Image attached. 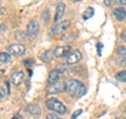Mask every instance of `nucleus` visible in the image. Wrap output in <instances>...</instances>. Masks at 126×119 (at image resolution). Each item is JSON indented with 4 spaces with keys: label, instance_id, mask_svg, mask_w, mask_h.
Segmentation results:
<instances>
[{
    "label": "nucleus",
    "instance_id": "f257e3e1",
    "mask_svg": "<svg viewBox=\"0 0 126 119\" xmlns=\"http://www.w3.org/2000/svg\"><path fill=\"white\" fill-rule=\"evenodd\" d=\"M65 86H66V91L70 95H73L74 97H77V98L84 96L86 93V86L79 80H76V79H68V80H66Z\"/></svg>",
    "mask_w": 126,
    "mask_h": 119
},
{
    "label": "nucleus",
    "instance_id": "f03ea898",
    "mask_svg": "<svg viewBox=\"0 0 126 119\" xmlns=\"http://www.w3.org/2000/svg\"><path fill=\"white\" fill-rule=\"evenodd\" d=\"M46 108L50 110V111H54L55 113L57 114H60V115H63L66 113V108L65 105H63V103H61L60 101L58 100L56 98H49L47 99L46 102Z\"/></svg>",
    "mask_w": 126,
    "mask_h": 119
},
{
    "label": "nucleus",
    "instance_id": "7ed1b4c3",
    "mask_svg": "<svg viewBox=\"0 0 126 119\" xmlns=\"http://www.w3.org/2000/svg\"><path fill=\"white\" fill-rule=\"evenodd\" d=\"M64 91H66L65 82H56L46 88V92L48 94H59L64 92Z\"/></svg>",
    "mask_w": 126,
    "mask_h": 119
},
{
    "label": "nucleus",
    "instance_id": "20e7f679",
    "mask_svg": "<svg viewBox=\"0 0 126 119\" xmlns=\"http://www.w3.org/2000/svg\"><path fill=\"white\" fill-rule=\"evenodd\" d=\"M69 26H70V20H63L53 27L52 34L53 35H59V34L63 33V32H65Z\"/></svg>",
    "mask_w": 126,
    "mask_h": 119
},
{
    "label": "nucleus",
    "instance_id": "39448f33",
    "mask_svg": "<svg viewBox=\"0 0 126 119\" xmlns=\"http://www.w3.org/2000/svg\"><path fill=\"white\" fill-rule=\"evenodd\" d=\"M7 52H10V54L14 55V56H21L25 52V46L23 44H20V43L12 44L7 46Z\"/></svg>",
    "mask_w": 126,
    "mask_h": 119
},
{
    "label": "nucleus",
    "instance_id": "423d86ee",
    "mask_svg": "<svg viewBox=\"0 0 126 119\" xmlns=\"http://www.w3.org/2000/svg\"><path fill=\"white\" fill-rule=\"evenodd\" d=\"M70 52H72V47L69 45H63V46H58L55 49L54 51V56H56L58 58L64 57L66 55H68Z\"/></svg>",
    "mask_w": 126,
    "mask_h": 119
},
{
    "label": "nucleus",
    "instance_id": "0eeeda50",
    "mask_svg": "<svg viewBox=\"0 0 126 119\" xmlns=\"http://www.w3.org/2000/svg\"><path fill=\"white\" fill-rule=\"evenodd\" d=\"M81 58H82L81 53L79 52L78 50H76L68 54L67 58H66V63H67V64H76V63H78L81 60Z\"/></svg>",
    "mask_w": 126,
    "mask_h": 119
},
{
    "label": "nucleus",
    "instance_id": "6e6552de",
    "mask_svg": "<svg viewBox=\"0 0 126 119\" xmlns=\"http://www.w3.org/2000/svg\"><path fill=\"white\" fill-rule=\"evenodd\" d=\"M38 32H39V24H38V23L35 21V20L30 21V23L27 24V29H26L27 36L35 37L38 34Z\"/></svg>",
    "mask_w": 126,
    "mask_h": 119
},
{
    "label": "nucleus",
    "instance_id": "1a4fd4ad",
    "mask_svg": "<svg viewBox=\"0 0 126 119\" xmlns=\"http://www.w3.org/2000/svg\"><path fill=\"white\" fill-rule=\"evenodd\" d=\"M62 75V72L59 70H54L52 71L49 74H48V77H47V83H48V85L50 84H54V83L58 82L59 78L61 77Z\"/></svg>",
    "mask_w": 126,
    "mask_h": 119
},
{
    "label": "nucleus",
    "instance_id": "9d476101",
    "mask_svg": "<svg viewBox=\"0 0 126 119\" xmlns=\"http://www.w3.org/2000/svg\"><path fill=\"white\" fill-rule=\"evenodd\" d=\"M65 4L63 2H59L57 4L56 7V14H55V18H54V21L55 22H58L60 19L63 17V15L65 13Z\"/></svg>",
    "mask_w": 126,
    "mask_h": 119
},
{
    "label": "nucleus",
    "instance_id": "9b49d317",
    "mask_svg": "<svg viewBox=\"0 0 126 119\" xmlns=\"http://www.w3.org/2000/svg\"><path fill=\"white\" fill-rule=\"evenodd\" d=\"M12 82H13V84L16 85V86H19L23 82V79H24V74L22 72H15L13 73L12 75Z\"/></svg>",
    "mask_w": 126,
    "mask_h": 119
},
{
    "label": "nucleus",
    "instance_id": "f8f14e48",
    "mask_svg": "<svg viewBox=\"0 0 126 119\" xmlns=\"http://www.w3.org/2000/svg\"><path fill=\"white\" fill-rule=\"evenodd\" d=\"M25 111L27 113H30L31 115L35 116V117H38V116H40L41 115V109L39 108L37 104H29V105H26Z\"/></svg>",
    "mask_w": 126,
    "mask_h": 119
},
{
    "label": "nucleus",
    "instance_id": "ddd939ff",
    "mask_svg": "<svg viewBox=\"0 0 126 119\" xmlns=\"http://www.w3.org/2000/svg\"><path fill=\"white\" fill-rule=\"evenodd\" d=\"M113 16H115V18L117 19V20H119V21L124 20V19L126 18V11H125V9H123V7H117V9L113 11Z\"/></svg>",
    "mask_w": 126,
    "mask_h": 119
},
{
    "label": "nucleus",
    "instance_id": "4468645a",
    "mask_svg": "<svg viewBox=\"0 0 126 119\" xmlns=\"http://www.w3.org/2000/svg\"><path fill=\"white\" fill-rule=\"evenodd\" d=\"M94 14V10L93 7H87V9L84 11L83 15H82V18H83L84 20H87V19H90L93 17Z\"/></svg>",
    "mask_w": 126,
    "mask_h": 119
},
{
    "label": "nucleus",
    "instance_id": "2eb2a0df",
    "mask_svg": "<svg viewBox=\"0 0 126 119\" xmlns=\"http://www.w3.org/2000/svg\"><path fill=\"white\" fill-rule=\"evenodd\" d=\"M10 60H11V55H10V54L4 53V52L0 53V62H2V63H7Z\"/></svg>",
    "mask_w": 126,
    "mask_h": 119
},
{
    "label": "nucleus",
    "instance_id": "dca6fc26",
    "mask_svg": "<svg viewBox=\"0 0 126 119\" xmlns=\"http://www.w3.org/2000/svg\"><path fill=\"white\" fill-rule=\"evenodd\" d=\"M15 38L17 39V41L22 42V41L25 40V34L23 33L22 31H17V32L15 33Z\"/></svg>",
    "mask_w": 126,
    "mask_h": 119
},
{
    "label": "nucleus",
    "instance_id": "f3484780",
    "mask_svg": "<svg viewBox=\"0 0 126 119\" xmlns=\"http://www.w3.org/2000/svg\"><path fill=\"white\" fill-rule=\"evenodd\" d=\"M53 56H54V53H52L50 51H46V52L41 56V59L43 61H50Z\"/></svg>",
    "mask_w": 126,
    "mask_h": 119
},
{
    "label": "nucleus",
    "instance_id": "a211bd4d",
    "mask_svg": "<svg viewBox=\"0 0 126 119\" xmlns=\"http://www.w3.org/2000/svg\"><path fill=\"white\" fill-rule=\"evenodd\" d=\"M116 78H117L119 81L125 82V81H126V71H121V72L117 73V74H116Z\"/></svg>",
    "mask_w": 126,
    "mask_h": 119
},
{
    "label": "nucleus",
    "instance_id": "6ab92c4d",
    "mask_svg": "<svg viewBox=\"0 0 126 119\" xmlns=\"http://www.w3.org/2000/svg\"><path fill=\"white\" fill-rule=\"evenodd\" d=\"M117 53H118V55L122 56V58L126 57V47H124V46H119V47L117 49Z\"/></svg>",
    "mask_w": 126,
    "mask_h": 119
},
{
    "label": "nucleus",
    "instance_id": "aec40b11",
    "mask_svg": "<svg viewBox=\"0 0 126 119\" xmlns=\"http://www.w3.org/2000/svg\"><path fill=\"white\" fill-rule=\"evenodd\" d=\"M82 112H83V111H82V110H77L76 112H75V113L73 114L72 119H77V117H78V116H80V115L82 114Z\"/></svg>",
    "mask_w": 126,
    "mask_h": 119
},
{
    "label": "nucleus",
    "instance_id": "412c9836",
    "mask_svg": "<svg viewBox=\"0 0 126 119\" xmlns=\"http://www.w3.org/2000/svg\"><path fill=\"white\" fill-rule=\"evenodd\" d=\"M46 119H61V118L58 117L56 114L50 113V114H47V115H46Z\"/></svg>",
    "mask_w": 126,
    "mask_h": 119
},
{
    "label": "nucleus",
    "instance_id": "4be33fe9",
    "mask_svg": "<svg viewBox=\"0 0 126 119\" xmlns=\"http://www.w3.org/2000/svg\"><path fill=\"white\" fill-rule=\"evenodd\" d=\"M115 3V0H104V4L106 6H111Z\"/></svg>",
    "mask_w": 126,
    "mask_h": 119
},
{
    "label": "nucleus",
    "instance_id": "5701e85b",
    "mask_svg": "<svg viewBox=\"0 0 126 119\" xmlns=\"http://www.w3.org/2000/svg\"><path fill=\"white\" fill-rule=\"evenodd\" d=\"M97 47H98V54L101 55L102 49H103V44H102V43H98V44H97Z\"/></svg>",
    "mask_w": 126,
    "mask_h": 119
},
{
    "label": "nucleus",
    "instance_id": "b1692460",
    "mask_svg": "<svg viewBox=\"0 0 126 119\" xmlns=\"http://www.w3.org/2000/svg\"><path fill=\"white\" fill-rule=\"evenodd\" d=\"M4 94H5V92H4V90H3V89H0V99H1V98H3V97H4Z\"/></svg>",
    "mask_w": 126,
    "mask_h": 119
},
{
    "label": "nucleus",
    "instance_id": "393cba45",
    "mask_svg": "<svg viewBox=\"0 0 126 119\" xmlns=\"http://www.w3.org/2000/svg\"><path fill=\"white\" fill-rule=\"evenodd\" d=\"M121 38L126 42V32H123V33L121 34Z\"/></svg>",
    "mask_w": 126,
    "mask_h": 119
},
{
    "label": "nucleus",
    "instance_id": "a878e982",
    "mask_svg": "<svg viewBox=\"0 0 126 119\" xmlns=\"http://www.w3.org/2000/svg\"><path fill=\"white\" fill-rule=\"evenodd\" d=\"M12 119H22V117L19 114H16L15 116H13V118H12Z\"/></svg>",
    "mask_w": 126,
    "mask_h": 119
},
{
    "label": "nucleus",
    "instance_id": "bb28decb",
    "mask_svg": "<svg viewBox=\"0 0 126 119\" xmlns=\"http://www.w3.org/2000/svg\"><path fill=\"white\" fill-rule=\"evenodd\" d=\"M119 3L121 5H126V0H119Z\"/></svg>",
    "mask_w": 126,
    "mask_h": 119
},
{
    "label": "nucleus",
    "instance_id": "cd10ccee",
    "mask_svg": "<svg viewBox=\"0 0 126 119\" xmlns=\"http://www.w3.org/2000/svg\"><path fill=\"white\" fill-rule=\"evenodd\" d=\"M5 29H6V27H5V24H1V25H0V32L3 31V30L5 31Z\"/></svg>",
    "mask_w": 126,
    "mask_h": 119
},
{
    "label": "nucleus",
    "instance_id": "c85d7f7f",
    "mask_svg": "<svg viewBox=\"0 0 126 119\" xmlns=\"http://www.w3.org/2000/svg\"><path fill=\"white\" fill-rule=\"evenodd\" d=\"M72 1H74V2H78V1H80V0H72Z\"/></svg>",
    "mask_w": 126,
    "mask_h": 119
},
{
    "label": "nucleus",
    "instance_id": "c756f323",
    "mask_svg": "<svg viewBox=\"0 0 126 119\" xmlns=\"http://www.w3.org/2000/svg\"><path fill=\"white\" fill-rule=\"evenodd\" d=\"M117 119H125V118H123V117H119V118H117Z\"/></svg>",
    "mask_w": 126,
    "mask_h": 119
},
{
    "label": "nucleus",
    "instance_id": "7c9ffc66",
    "mask_svg": "<svg viewBox=\"0 0 126 119\" xmlns=\"http://www.w3.org/2000/svg\"><path fill=\"white\" fill-rule=\"evenodd\" d=\"M125 114H126V109H125Z\"/></svg>",
    "mask_w": 126,
    "mask_h": 119
}]
</instances>
